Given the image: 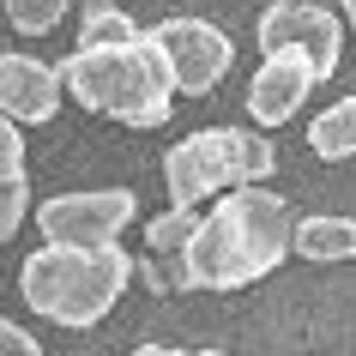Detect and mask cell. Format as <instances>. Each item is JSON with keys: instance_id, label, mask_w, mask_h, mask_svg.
<instances>
[{"instance_id": "obj_8", "label": "cell", "mask_w": 356, "mask_h": 356, "mask_svg": "<svg viewBox=\"0 0 356 356\" xmlns=\"http://www.w3.org/2000/svg\"><path fill=\"white\" fill-rule=\"evenodd\" d=\"M314 85H320V73H314V60L302 55V49H272L260 60L254 85H248V115L260 127H278V121H290L302 109V97L314 91Z\"/></svg>"}, {"instance_id": "obj_18", "label": "cell", "mask_w": 356, "mask_h": 356, "mask_svg": "<svg viewBox=\"0 0 356 356\" xmlns=\"http://www.w3.org/2000/svg\"><path fill=\"white\" fill-rule=\"evenodd\" d=\"M0 356H42V344L24 326H13V320H0Z\"/></svg>"}, {"instance_id": "obj_16", "label": "cell", "mask_w": 356, "mask_h": 356, "mask_svg": "<svg viewBox=\"0 0 356 356\" xmlns=\"http://www.w3.org/2000/svg\"><path fill=\"white\" fill-rule=\"evenodd\" d=\"M24 206H31V193H24V175H0V242H6V236H19Z\"/></svg>"}, {"instance_id": "obj_5", "label": "cell", "mask_w": 356, "mask_h": 356, "mask_svg": "<svg viewBox=\"0 0 356 356\" xmlns=\"http://www.w3.org/2000/svg\"><path fill=\"white\" fill-rule=\"evenodd\" d=\"M133 188H97V193H55L37 211V229L60 248H109L121 242V229L133 224Z\"/></svg>"}, {"instance_id": "obj_15", "label": "cell", "mask_w": 356, "mask_h": 356, "mask_svg": "<svg viewBox=\"0 0 356 356\" xmlns=\"http://www.w3.org/2000/svg\"><path fill=\"white\" fill-rule=\"evenodd\" d=\"M6 19L19 31H31V37H42V31H55L67 19V0H6Z\"/></svg>"}, {"instance_id": "obj_10", "label": "cell", "mask_w": 356, "mask_h": 356, "mask_svg": "<svg viewBox=\"0 0 356 356\" xmlns=\"http://www.w3.org/2000/svg\"><path fill=\"white\" fill-rule=\"evenodd\" d=\"M290 254L302 260H356V218H296Z\"/></svg>"}, {"instance_id": "obj_6", "label": "cell", "mask_w": 356, "mask_h": 356, "mask_svg": "<svg viewBox=\"0 0 356 356\" xmlns=\"http://www.w3.org/2000/svg\"><path fill=\"white\" fill-rule=\"evenodd\" d=\"M151 42L163 49L169 73H175V91L188 97H206L218 91V79L229 73V60H236V42L206 19H163L151 31Z\"/></svg>"}, {"instance_id": "obj_9", "label": "cell", "mask_w": 356, "mask_h": 356, "mask_svg": "<svg viewBox=\"0 0 356 356\" xmlns=\"http://www.w3.org/2000/svg\"><path fill=\"white\" fill-rule=\"evenodd\" d=\"M0 109L13 121H49L60 109V67L37 55H0Z\"/></svg>"}, {"instance_id": "obj_20", "label": "cell", "mask_w": 356, "mask_h": 356, "mask_svg": "<svg viewBox=\"0 0 356 356\" xmlns=\"http://www.w3.org/2000/svg\"><path fill=\"white\" fill-rule=\"evenodd\" d=\"M344 19H350V24H356V0H344Z\"/></svg>"}, {"instance_id": "obj_19", "label": "cell", "mask_w": 356, "mask_h": 356, "mask_svg": "<svg viewBox=\"0 0 356 356\" xmlns=\"http://www.w3.org/2000/svg\"><path fill=\"white\" fill-rule=\"evenodd\" d=\"M139 356H188V350H175V344H139Z\"/></svg>"}, {"instance_id": "obj_12", "label": "cell", "mask_w": 356, "mask_h": 356, "mask_svg": "<svg viewBox=\"0 0 356 356\" xmlns=\"http://www.w3.org/2000/svg\"><path fill=\"white\" fill-rule=\"evenodd\" d=\"M193 229H200V211L193 206H169V211H157L145 224V242H151V254H188Z\"/></svg>"}, {"instance_id": "obj_2", "label": "cell", "mask_w": 356, "mask_h": 356, "mask_svg": "<svg viewBox=\"0 0 356 356\" xmlns=\"http://www.w3.org/2000/svg\"><path fill=\"white\" fill-rule=\"evenodd\" d=\"M60 85L85 103L103 109L127 127H163L169 121V97H175V73H169L163 49L151 42V31L127 42H91L73 49L60 60Z\"/></svg>"}, {"instance_id": "obj_17", "label": "cell", "mask_w": 356, "mask_h": 356, "mask_svg": "<svg viewBox=\"0 0 356 356\" xmlns=\"http://www.w3.org/2000/svg\"><path fill=\"white\" fill-rule=\"evenodd\" d=\"M0 175H24V133L6 109H0Z\"/></svg>"}, {"instance_id": "obj_7", "label": "cell", "mask_w": 356, "mask_h": 356, "mask_svg": "<svg viewBox=\"0 0 356 356\" xmlns=\"http://www.w3.org/2000/svg\"><path fill=\"white\" fill-rule=\"evenodd\" d=\"M272 49H302V55L314 60V73L326 79L338 67V49H344V31L326 6L314 0H278V6H266L260 13V55Z\"/></svg>"}, {"instance_id": "obj_14", "label": "cell", "mask_w": 356, "mask_h": 356, "mask_svg": "<svg viewBox=\"0 0 356 356\" xmlns=\"http://www.w3.org/2000/svg\"><path fill=\"white\" fill-rule=\"evenodd\" d=\"M139 37V24L127 13H115V6H85V31H79V49H91V42H127Z\"/></svg>"}, {"instance_id": "obj_11", "label": "cell", "mask_w": 356, "mask_h": 356, "mask_svg": "<svg viewBox=\"0 0 356 356\" xmlns=\"http://www.w3.org/2000/svg\"><path fill=\"white\" fill-rule=\"evenodd\" d=\"M308 145L320 151V157H356V97H338L332 109H320L314 121H308Z\"/></svg>"}, {"instance_id": "obj_1", "label": "cell", "mask_w": 356, "mask_h": 356, "mask_svg": "<svg viewBox=\"0 0 356 356\" xmlns=\"http://www.w3.org/2000/svg\"><path fill=\"white\" fill-rule=\"evenodd\" d=\"M290 236H296V218L278 193H266L260 181L229 188L193 229V290H242V284L278 272L290 254Z\"/></svg>"}, {"instance_id": "obj_13", "label": "cell", "mask_w": 356, "mask_h": 356, "mask_svg": "<svg viewBox=\"0 0 356 356\" xmlns=\"http://www.w3.org/2000/svg\"><path fill=\"white\" fill-rule=\"evenodd\" d=\"M133 272L145 278L151 296H181V290H193V266H188V254H145Z\"/></svg>"}, {"instance_id": "obj_4", "label": "cell", "mask_w": 356, "mask_h": 356, "mask_svg": "<svg viewBox=\"0 0 356 356\" xmlns=\"http://www.w3.org/2000/svg\"><path fill=\"white\" fill-rule=\"evenodd\" d=\"M272 145L260 133H236V127H218V133H188L181 145H169L163 157V181H169V206H200L211 193H229L242 181H260L272 175Z\"/></svg>"}, {"instance_id": "obj_3", "label": "cell", "mask_w": 356, "mask_h": 356, "mask_svg": "<svg viewBox=\"0 0 356 356\" xmlns=\"http://www.w3.org/2000/svg\"><path fill=\"white\" fill-rule=\"evenodd\" d=\"M127 284H133V260L121 254V242H109V248H60V242H49L42 254L24 260L19 296L31 302L42 320L97 326Z\"/></svg>"}, {"instance_id": "obj_21", "label": "cell", "mask_w": 356, "mask_h": 356, "mask_svg": "<svg viewBox=\"0 0 356 356\" xmlns=\"http://www.w3.org/2000/svg\"><path fill=\"white\" fill-rule=\"evenodd\" d=\"M200 356H224V350H200Z\"/></svg>"}]
</instances>
